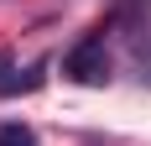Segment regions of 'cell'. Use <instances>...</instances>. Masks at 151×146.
I'll return each instance as SVG.
<instances>
[{
    "instance_id": "1",
    "label": "cell",
    "mask_w": 151,
    "mask_h": 146,
    "mask_svg": "<svg viewBox=\"0 0 151 146\" xmlns=\"http://www.w3.org/2000/svg\"><path fill=\"white\" fill-rule=\"evenodd\" d=\"M63 73H68L73 84H104V78H109V52H104V42H99V37H83V42L63 58Z\"/></svg>"
},
{
    "instance_id": "2",
    "label": "cell",
    "mask_w": 151,
    "mask_h": 146,
    "mask_svg": "<svg viewBox=\"0 0 151 146\" xmlns=\"http://www.w3.org/2000/svg\"><path fill=\"white\" fill-rule=\"evenodd\" d=\"M42 73H47V63H31L26 73L5 78V84H0V94H31V89H42Z\"/></svg>"
},
{
    "instance_id": "3",
    "label": "cell",
    "mask_w": 151,
    "mask_h": 146,
    "mask_svg": "<svg viewBox=\"0 0 151 146\" xmlns=\"http://www.w3.org/2000/svg\"><path fill=\"white\" fill-rule=\"evenodd\" d=\"M0 146H37V136H31V125H0Z\"/></svg>"
},
{
    "instance_id": "4",
    "label": "cell",
    "mask_w": 151,
    "mask_h": 146,
    "mask_svg": "<svg viewBox=\"0 0 151 146\" xmlns=\"http://www.w3.org/2000/svg\"><path fill=\"white\" fill-rule=\"evenodd\" d=\"M5 73H11V52H0V84H5Z\"/></svg>"
},
{
    "instance_id": "5",
    "label": "cell",
    "mask_w": 151,
    "mask_h": 146,
    "mask_svg": "<svg viewBox=\"0 0 151 146\" xmlns=\"http://www.w3.org/2000/svg\"><path fill=\"white\" fill-rule=\"evenodd\" d=\"M146 73H151V68H146Z\"/></svg>"
}]
</instances>
